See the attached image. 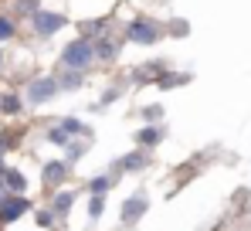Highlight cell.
Masks as SVG:
<instances>
[{
    "instance_id": "cell-14",
    "label": "cell",
    "mask_w": 251,
    "mask_h": 231,
    "mask_svg": "<svg viewBox=\"0 0 251 231\" xmlns=\"http://www.w3.org/2000/svg\"><path fill=\"white\" fill-rule=\"evenodd\" d=\"M48 140H51V143H58V146H65V143H68L72 136H68V133H65L61 126H51V129H48Z\"/></svg>"
},
{
    "instance_id": "cell-13",
    "label": "cell",
    "mask_w": 251,
    "mask_h": 231,
    "mask_svg": "<svg viewBox=\"0 0 251 231\" xmlns=\"http://www.w3.org/2000/svg\"><path fill=\"white\" fill-rule=\"evenodd\" d=\"M82 85V72H68L65 78H58V88H78Z\"/></svg>"
},
{
    "instance_id": "cell-10",
    "label": "cell",
    "mask_w": 251,
    "mask_h": 231,
    "mask_svg": "<svg viewBox=\"0 0 251 231\" xmlns=\"http://www.w3.org/2000/svg\"><path fill=\"white\" fill-rule=\"evenodd\" d=\"M0 180L7 184V191H10V194H24V187H27L24 173H17V170H0Z\"/></svg>"
},
{
    "instance_id": "cell-5",
    "label": "cell",
    "mask_w": 251,
    "mask_h": 231,
    "mask_svg": "<svg viewBox=\"0 0 251 231\" xmlns=\"http://www.w3.org/2000/svg\"><path fill=\"white\" fill-rule=\"evenodd\" d=\"M129 38L139 41V44H153V41L160 38V28L150 24V21H132V24H129Z\"/></svg>"
},
{
    "instance_id": "cell-20",
    "label": "cell",
    "mask_w": 251,
    "mask_h": 231,
    "mask_svg": "<svg viewBox=\"0 0 251 231\" xmlns=\"http://www.w3.org/2000/svg\"><path fill=\"white\" fill-rule=\"evenodd\" d=\"M58 126H61L65 133H82V122H78V119H61Z\"/></svg>"
},
{
    "instance_id": "cell-8",
    "label": "cell",
    "mask_w": 251,
    "mask_h": 231,
    "mask_svg": "<svg viewBox=\"0 0 251 231\" xmlns=\"http://www.w3.org/2000/svg\"><path fill=\"white\" fill-rule=\"evenodd\" d=\"M160 140H163V129H160V126H143V129L136 133V143H139V146H146V150H150V146H156Z\"/></svg>"
},
{
    "instance_id": "cell-19",
    "label": "cell",
    "mask_w": 251,
    "mask_h": 231,
    "mask_svg": "<svg viewBox=\"0 0 251 231\" xmlns=\"http://www.w3.org/2000/svg\"><path fill=\"white\" fill-rule=\"evenodd\" d=\"M143 119H146V122H160V119H163V109H160V106H146V109H143Z\"/></svg>"
},
{
    "instance_id": "cell-4",
    "label": "cell",
    "mask_w": 251,
    "mask_h": 231,
    "mask_svg": "<svg viewBox=\"0 0 251 231\" xmlns=\"http://www.w3.org/2000/svg\"><path fill=\"white\" fill-rule=\"evenodd\" d=\"M146 207H150L146 194H132V197H126V204H123V225H136V221L146 214Z\"/></svg>"
},
{
    "instance_id": "cell-3",
    "label": "cell",
    "mask_w": 251,
    "mask_h": 231,
    "mask_svg": "<svg viewBox=\"0 0 251 231\" xmlns=\"http://www.w3.org/2000/svg\"><path fill=\"white\" fill-rule=\"evenodd\" d=\"M54 92H58V82H54V78H34V82L27 85V99H31V106L48 102Z\"/></svg>"
},
{
    "instance_id": "cell-9",
    "label": "cell",
    "mask_w": 251,
    "mask_h": 231,
    "mask_svg": "<svg viewBox=\"0 0 251 231\" xmlns=\"http://www.w3.org/2000/svg\"><path fill=\"white\" fill-rule=\"evenodd\" d=\"M72 204H75V194H72V191L54 194V201H51V211H54V218H65V214L72 211Z\"/></svg>"
},
{
    "instance_id": "cell-12",
    "label": "cell",
    "mask_w": 251,
    "mask_h": 231,
    "mask_svg": "<svg viewBox=\"0 0 251 231\" xmlns=\"http://www.w3.org/2000/svg\"><path fill=\"white\" fill-rule=\"evenodd\" d=\"M119 163H123V170H126V173H136V170H143V167H146V153H143V150H136V153L123 156Z\"/></svg>"
},
{
    "instance_id": "cell-16",
    "label": "cell",
    "mask_w": 251,
    "mask_h": 231,
    "mask_svg": "<svg viewBox=\"0 0 251 231\" xmlns=\"http://www.w3.org/2000/svg\"><path fill=\"white\" fill-rule=\"evenodd\" d=\"M0 109H3V113H21V99H17V95H3V99H0Z\"/></svg>"
},
{
    "instance_id": "cell-7",
    "label": "cell",
    "mask_w": 251,
    "mask_h": 231,
    "mask_svg": "<svg viewBox=\"0 0 251 231\" xmlns=\"http://www.w3.org/2000/svg\"><path fill=\"white\" fill-rule=\"evenodd\" d=\"M65 177H68V160H48L44 163V184L48 187H58Z\"/></svg>"
},
{
    "instance_id": "cell-21",
    "label": "cell",
    "mask_w": 251,
    "mask_h": 231,
    "mask_svg": "<svg viewBox=\"0 0 251 231\" xmlns=\"http://www.w3.org/2000/svg\"><path fill=\"white\" fill-rule=\"evenodd\" d=\"M10 34H14V24L0 17V41H7V38H10Z\"/></svg>"
},
{
    "instance_id": "cell-6",
    "label": "cell",
    "mask_w": 251,
    "mask_h": 231,
    "mask_svg": "<svg viewBox=\"0 0 251 231\" xmlns=\"http://www.w3.org/2000/svg\"><path fill=\"white\" fill-rule=\"evenodd\" d=\"M34 28H38V34H54V31H61V28H65V17H61V14L38 10V14H34Z\"/></svg>"
},
{
    "instance_id": "cell-11",
    "label": "cell",
    "mask_w": 251,
    "mask_h": 231,
    "mask_svg": "<svg viewBox=\"0 0 251 231\" xmlns=\"http://www.w3.org/2000/svg\"><path fill=\"white\" fill-rule=\"evenodd\" d=\"M112 187V173H102V177H95V180H88V187L85 191L92 194V197H105V191Z\"/></svg>"
},
{
    "instance_id": "cell-1",
    "label": "cell",
    "mask_w": 251,
    "mask_h": 231,
    "mask_svg": "<svg viewBox=\"0 0 251 231\" xmlns=\"http://www.w3.org/2000/svg\"><path fill=\"white\" fill-rule=\"evenodd\" d=\"M92 58H95V44H92V41H85V38L72 41V44L61 51V65H65V68H72V72H85V68L92 65Z\"/></svg>"
},
{
    "instance_id": "cell-22",
    "label": "cell",
    "mask_w": 251,
    "mask_h": 231,
    "mask_svg": "<svg viewBox=\"0 0 251 231\" xmlns=\"http://www.w3.org/2000/svg\"><path fill=\"white\" fill-rule=\"evenodd\" d=\"M51 221H54V211H41V214H38V225H41V228H51Z\"/></svg>"
},
{
    "instance_id": "cell-2",
    "label": "cell",
    "mask_w": 251,
    "mask_h": 231,
    "mask_svg": "<svg viewBox=\"0 0 251 231\" xmlns=\"http://www.w3.org/2000/svg\"><path fill=\"white\" fill-rule=\"evenodd\" d=\"M27 197H21V194H10V197H3L0 201V221L3 225H10V221H17L21 214H27Z\"/></svg>"
},
{
    "instance_id": "cell-17",
    "label": "cell",
    "mask_w": 251,
    "mask_h": 231,
    "mask_svg": "<svg viewBox=\"0 0 251 231\" xmlns=\"http://www.w3.org/2000/svg\"><path fill=\"white\" fill-rule=\"evenodd\" d=\"M95 51H99V58H105V61H109V58H116V55H119V48H116V44H112V41H102V44H99V48H95Z\"/></svg>"
},
{
    "instance_id": "cell-18",
    "label": "cell",
    "mask_w": 251,
    "mask_h": 231,
    "mask_svg": "<svg viewBox=\"0 0 251 231\" xmlns=\"http://www.w3.org/2000/svg\"><path fill=\"white\" fill-rule=\"evenodd\" d=\"M183 82H187L183 75H160V78H156L160 88H173V85H183Z\"/></svg>"
},
{
    "instance_id": "cell-15",
    "label": "cell",
    "mask_w": 251,
    "mask_h": 231,
    "mask_svg": "<svg viewBox=\"0 0 251 231\" xmlns=\"http://www.w3.org/2000/svg\"><path fill=\"white\" fill-rule=\"evenodd\" d=\"M102 211H105V197H92L88 201V218L95 221V218H102Z\"/></svg>"
}]
</instances>
